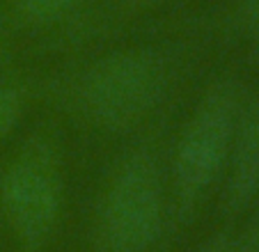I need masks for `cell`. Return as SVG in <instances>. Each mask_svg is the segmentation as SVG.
I'll use <instances>...</instances> for the list:
<instances>
[{
	"label": "cell",
	"instance_id": "cell-7",
	"mask_svg": "<svg viewBox=\"0 0 259 252\" xmlns=\"http://www.w3.org/2000/svg\"><path fill=\"white\" fill-rule=\"evenodd\" d=\"M28 85L19 80L0 82V140L16 131L21 117H23L25 103H28Z\"/></svg>",
	"mask_w": 259,
	"mask_h": 252
},
{
	"label": "cell",
	"instance_id": "cell-6",
	"mask_svg": "<svg viewBox=\"0 0 259 252\" xmlns=\"http://www.w3.org/2000/svg\"><path fill=\"white\" fill-rule=\"evenodd\" d=\"M90 0H7L0 12V46L14 37L55 28L76 16Z\"/></svg>",
	"mask_w": 259,
	"mask_h": 252
},
{
	"label": "cell",
	"instance_id": "cell-10",
	"mask_svg": "<svg viewBox=\"0 0 259 252\" xmlns=\"http://www.w3.org/2000/svg\"><path fill=\"white\" fill-rule=\"evenodd\" d=\"M245 252H259V232H257V238H254L252 247H250V250H245Z\"/></svg>",
	"mask_w": 259,
	"mask_h": 252
},
{
	"label": "cell",
	"instance_id": "cell-5",
	"mask_svg": "<svg viewBox=\"0 0 259 252\" xmlns=\"http://www.w3.org/2000/svg\"><path fill=\"white\" fill-rule=\"evenodd\" d=\"M223 179V211L232 218L259 193V97L241 106Z\"/></svg>",
	"mask_w": 259,
	"mask_h": 252
},
{
	"label": "cell",
	"instance_id": "cell-9",
	"mask_svg": "<svg viewBox=\"0 0 259 252\" xmlns=\"http://www.w3.org/2000/svg\"><path fill=\"white\" fill-rule=\"evenodd\" d=\"M241 21H243L245 30L254 37H259V0H250L241 10Z\"/></svg>",
	"mask_w": 259,
	"mask_h": 252
},
{
	"label": "cell",
	"instance_id": "cell-2",
	"mask_svg": "<svg viewBox=\"0 0 259 252\" xmlns=\"http://www.w3.org/2000/svg\"><path fill=\"white\" fill-rule=\"evenodd\" d=\"M167 241L165 156L147 136L115 158L90 216L88 252H154Z\"/></svg>",
	"mask_w": 259,
	"mask_h": 252
},
{
	"label": "cell",
	"instance_id": "cell-8",
	"mask_svg": "<svg viewBox=\"0 0 259 252\" xmlns=\"http://www.w3.org/2000/svg\"><path fill=\"white\" fill-rule=\"evenodd\" d=\"M191 252H245V247L241 245L236 238H232L230 234L220 232V234L209 236L206 241H202L200 245Z\"/></svg>",
	"mask_w": 259,
	"mask_h": 252
},
{
	"label": "cell",
	"instance_id": "cell-4",
	"mask_svg": "<svg viewBox=\"0 0 259 252\" xmlns=\"http://www.w3.org/2000/svg\"><path fill=\"white\" fill-rule=\"evenodd\" d=\"M64 211V158L58 138L34 131L0 172V218L19 252H44Z\"/></svg>",
	"mask_w": 259,
	"mask_h": 252
},
{
	"label": "cell",
	"instance_id": "cell-3",
	"mask_svg": "<svg viewBox=\"0 0 259 252\" xmlns=\"http://www.w3.org/2000/svg\"><path fill=\"white\" fill-rule=\"evenodd\" d=\"M241 106V82L220 76L184 119L165 156L167 236H177L195 218L213 186L225 177Z\"/></svg>",
	"mask_w": 259,
	"mask_h": 252
},
{
	"label": "cell",
	"instance_id": "cell-1",
	"mask_svg": "<svg viewBox=\"0 0 259 252\" xmlns=\"http://www.w3.org/2000/svg\"><path fill=\"white\" fill-rule=\"evenodd\" d=\"M184 53L179 44L122 46L53 73L37 90L73 124L103 136H131L167 103Z\"/></svg>",
	"mask_w": 259,
	"mask_h": 252
}]
</instances>
